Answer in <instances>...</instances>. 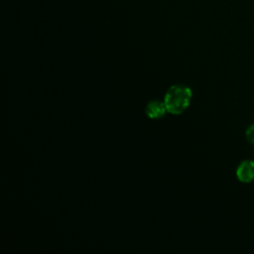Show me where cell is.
<instances>
[{
    "instance_id": "obj_1",
    "label": "cell",
    "mask_w": 254,
    "mask_h": 254,
    "mask_svg": "<svg viewBox=\"0 0 254 254\" xmlns=\"http://www.w3.org/2000/svg\"><path fill=\"white\" fill-rule=\"evenodd\" d=\"M192 98V90L186 84H174L165 93L164 103L167 111L179 115L190 105Z\"/></svg>"
},
{
    "instance_id": "obj_2",
    "label": "cell",
    "mask_w": 254,
    "mask_h": 254,
    "mask_svg": "<svg viewBox=\"0 0 254 254\" xmlns=\"http://www.w3.org/2000/svg\"><path fill=\"white\" fill-rule=\"evenodd\" d=\"M236 177L241 183H251L254 181V161L244 160L236 169Z\"/></svg>"
},
{
    "instance_id": "obj_3",
    "label": "cell",
    "mask_w": 254,
    "mask_h": 254,
    "mask_svg": "<svg viewBox=\"0 0 254 254\" xmlns=\"http://www.w3.org/2000/svg\"><path fill=\"white\" fill-rule=\"evenodd\" d=\"M145 112L149 118L158 119V118H162L168 111L164 101L154 99L147 103Z\"/></svg>"
},
{
    "instance_id": "obj_4",
    "label": "cell",
    "mask_w": 254,
    "mask_h": 254,
    "mask_svg": "<svg viewBox=\"0 0 254 254\" xmlns=\"http://www.w3.org/2000/svg\"><path fill=\"white\" fill-rule=\"evenodd\" d=\"M245 136H246V139H247V141H248L249 143L254 144V124L250 125V126L246 129Z\"/></svg>"
}]
</instances>
